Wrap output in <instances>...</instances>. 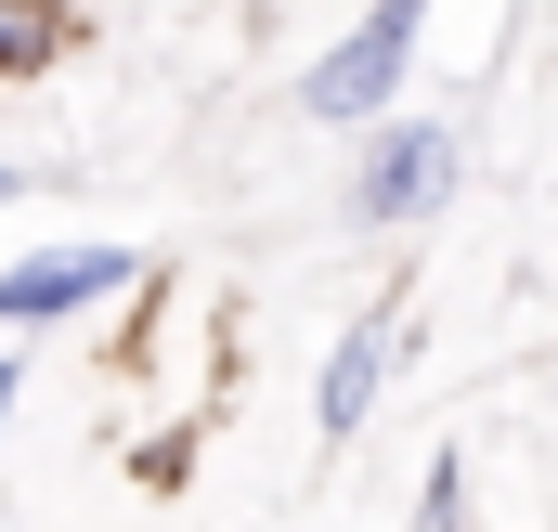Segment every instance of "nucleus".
<instances>
[{"label": "nucleus", "mask_w": 558, "mask_h": 532, "mask_svg": "<svg viewBox=\"0 0 558 532\" xmlns=\"http://www.w3.org/2000/svg\"><path fill=\"white\" fill-rule=\"evenodd\" d=\"M441 0H364L299 78H286V118H312V131H377V118H403V78H416V39Z\"/></svg>", "instance_id": "1"}, {"label": "nucleus", "mask_w": 558, "mask_h": 532, "mask_svg": "<svg viewBox=\"0 0 558 532\" xmlns=\"http://www.w3.org/2000/svg\"><path fill=\"white\" fill-rule=\"evenodd\" d=\"M454 195H468V118H377V131H351V182H338L351 234H428Z\"/></svg>", "instance_id": "2"}, {"label": "nucleus", "mask_w": 558, "mask_h": 532, "mask_svg": "<svg viewBox=\"0 0 558 532\" xmlns=\"http://www.w3.org/2000/svg\"><path fill=\"white\" fill-rule=\"evenodd\" d=\"M143 247L118 234H52V247H26V261H0V338H52V325H92V312H118L143 286Z\"/></svg>", "instance_id": "3"}, {"label": "nucleus", "mask_w": 558, "mask_h": 532, "mask_svg": "<svg viewBox=\"0 0 558 532\" xmlns=\"http://www.w3.org/2000/svg\"><path fill=\"white\" fill-rule=\"evenodd\" d=\"M403 351H416V286H377V299L325 338V377H312V442H325V455H338V442H364V415L390 402Z\"/></svg>", "instance_id": "4"}, {"label": "nucleus", "mask_w": 558, "mask_h": 532, "mask_svg": "<svg viewBox=\"0 0 558 532\" xmlns=\"http://www.w3.org/2000/svg\"><path fill=\"white\" fill-rule=\"evenodd\" d=\"M92 52V0H0V92Z\"/></svg>", "instance_id": "5"}, {"label": "nucleus", "mask_w": 558, "mask_h": 532, "mask_svg": "<svg viewBox=\"0 0 558 532\" xmlns=\"http://www.w3.org/2000/svg\"><path fill=\"white\" fill-rule=\"evenodd\" d=\"M416 532H481V481H468V442H441L416 468Z\"/></svg>", "instance_id": "6"}, {"label": "nucleus", "mask_w": 558, "mask_h": 532, "mask_svg": "<svg viewBox=\"0 0 558 532\" xmlns=\"http://www.w3.org/2000/svg\"><path fill=\"white\" fill-rule=\"evenodd\" d=\"M195 455H208V415H182V428L131 442V481H143V494H182V481H195Z\"/></svg>", "instance_id": "7"}, {"label": "nucleus", "mask_w": 558, "mask_h": 532, "mask_svg": "<svg viewBox=\"0 0 558 532\" xmlns=\"http://www.w3.org/2000/svg\"><path fill=\"white\" fill-rule=\"evenodd\" d=\"M13 402H26V351H0V442H13Z\"/></svg>", "instance_id": "8"}, {"label": "nucleus", "mask_w": 558, "mask_h": 532, "mask_svg": "<svg viewBox=\"0 0 558 532\" xmlns=\"http://www.w3.org/2000/svg\"><path fill=\"white\" fill-rule=\"evenodd\" d=\"M26 182H39V169H13V156H0V208H26Z\"/></svg>", "instance_id": "9"}]
</instances>
